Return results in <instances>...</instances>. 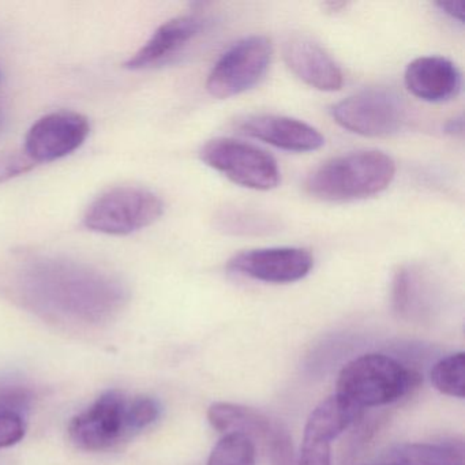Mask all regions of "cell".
<instances>
[{
    "label": "cell",
    "instance_id": "cell-1",
    "mask_svg": "<svg viewBox=\"0 0 465 465\" xmlns=\"http://www.w3.org/2000/svg\"><path fill=\"white\" fill-rule=\"evenodd\" d=\"M24 304L48 320L100 325L126 306L129 291L114 274L64 258H40L18 277Z\"/></svg>",
    "mask_w": 465,
    "mask_h": 465
},
{
    "label": "cell",
    "instance_id": "cell-2",
    "mask_svg": "<svg viewBox=\"0 0 465 465\" xmlns=\"http://www.w3.org/2000/svg\"><path fill=\"white\" fill-rule=\"evenodd\" d=\"M396 164L388 154L361 151L334 157L312 171L306 190L318 200L342 203L372 197L388 189Z\"/></svg>",
    "mask_w": 465,
    "mask_h": 465
},
{
    "label": "cell",
    "instance_id": "cell-3",
    "mask_svg": "<svg viewBox=\"0 0 465 465\" xmlns=\"http://www.w3.org/2000/svg\"><path fill=\"white\" fill-rule=\"evenodd\" d=\"M421 375L383 353L348 361L337 378L336 393L364 410L399 401L420 386Z\"/></svg>",
    "mask_w": 465,
    "mask_h": 465
},
{
    "label": "cell",
    "instance_id": "cell-4",
    "mask_svg": "<svg viewBox=\"0 0 465 465\" xmlns=\"http://www.w3.org/2000/svg\"><path fill=\"white\" fill-rule=\"evenodd\" d=\"M140 434L133 419L132 397L113 389L72 419L69 438L85 451H107Z\"/></svg>",
    "mask_w": 465,
    "mask_h": 465
},
{
    "label": "cell",
    "instance_id": "cell-5",
    "mask_svg": "<svg viewBox=\"0 0 465 465\" xmlns=\"http://www.w3.org/2000/svg\"><path fill=\"white\" fill-rule=\"evenodd\" d=\"M164 203L151 190L137 186L114 187L86 209L84 224L94 232L129 235L162 217Z\"/></svg>",
    "mask_w": 465,
    "mask_h": 465
},
{
    "label": "cell",
    "instance_id": "cell-6",
    "mask_svg": "<svg viewBox=\"0 0 465 465\" xmlns=\"http://www.w3.org/2000/svg\"><path fill=\"white\" fill-rule=\"evenodd\" d=\"M208 167L246 189L268 192L280 183L276 160L257 146L232 138L209 141L200 152Z\"/></svg>",
    "mask_w": 465,
    "mask_h": 465
},
{
    "label": "cell",
    "instance_id": "cell-7",
    "mask_svg": "<svg viewBox=\"0 0 465 465\" xmlns=\"http://www.w3.org/2000/svg\"><path fill=\"white\" fill-rule=\"evenodd\" d=\"M337 124L363 137L396 134L407 121L404 102L396 92L386 88L364 89L331 107Z\"/></svg>",
    "mask_w": 465,
    "mask_h": 465
},
{
    "label": "cell",
    "instance_id": "cell-8",
    "mask_svg": "<svg viewBox=\"0 0 465 465\" xmlns=\"http://www.w3.org/2000/svg\"><path fill=\"white\" fill-rule=\"evenodd\" d=\"M273 47L265 36L239 40L209 73L206 89L216 99H230L254 88L271 66Z\"/></svg>",
    "mask_w": 465,
    "mask_h": 465
},
{
    "label": "cell",
    "instance_id": "cell-9",
    "mask_svg": "<svg viewBox=\"0 0 465 465\" xmlns=\"http://www.w3.org/2000/svg\"><path fill=\"white\" fill-rule=\"evenodd\" d=\"M91 133L88 119L72 111H59L43 116L29 130L25 154L36 163L64 159L77 151Z\"/></svg>",
    "mask_w": 465,
    "mask_h": 465
},
{
    "label": "cell",
    "instance_id": "cell-10",
    "mask_svg": "<svg viewBox=\"0 0 465 465\" xmlns=\"http://www.w3.org/2000/svg\"><path fill=\"white\" fill-rule=\"evenodd\" d=\"M314 258L301 247H269L239 252L228 261V271L258 282L290 284L304 279Z\"/></svg>",
    "mask_w": 465,
    "mask_h": 465
},
{
    "label": "cell",
    "instance_id": "cell-11",
    "mask_svg": "<svg viewBox=\"0 0 465 465\" xmlns=\"http://www.w3.org/2000/svg\"><path fill=\"white\" fill-rule=\"evenodd\" d=\"M238 130L242 134L296 153L318 151L325 143V138L317 129L288 116H247L239 122Z\"/></svg>",
    "mask_w": 465,
    "mask_h": 465
},
{
    "label": "cell",
    "instance_id": "cell-12",
    "mask_svg": "<svg viewBox=\"0 0 465 465\" xmlns=\"http://www.w3.org/2000/svg\"><path fill=\"white\" fill-rule=\"evenodd\" d=\"M205 25V20L197 15H181L167 21L126 62L124 67L129 70H148L167 64L194 42Z\"/></svg>",
    "mask_w": 465,
    "mask_h": 465
},
{
    "label": "cell",
    "instance_id": "cell-13",
    "mask_svg": "<svg viewBox=\"0 0 465 465\" xmlns=\"http://www.w3.org/2000/svg\"><path fill=\"white\" fill-rule=\"evenodd\" d=\"M282 54L288 69L306 85L322 92L341 89L344 84L341 69L317 43L307 37H291Z\"/></svg>",
    "mask_w": 465,
    "mask_h": 465
},
{
    "label": "cell",
    "instance_id": "cell-14",
    "mask_svg": "<svg viewBox=\"0 0 465 465\" xmlns=\"http://www.w3.org/2000/svg\"><path fill=\"white\" fill-rule=\"evenodd\" d=\"M404 83L423 102L445 103L459 96L462 81L453 62L442 56H421L408 64Z\"/></svg>",
    "mask_w": 465,
    "mask_h": 465
},
{
    "label": "cell",
    "instance_id": "cell-15",
    "mask_svg": "<svg viewBox=\"0 0 465 465\" xmlns=\"http://www.w3.org/2000/svg\"><path fill=\"white\" fill-rule=\"evenodd\" d=\"M208 420L223 434H242L252 440L269 443L279 424H273L265 413L233 402H213L208 410Z\"/></svg>",
    "mask_w": 465,
    "mask_h": 465
},
{
    "label": "cell",
    "instance_id": "cell-16",
    "mask_svg": "<svg viewBox=\"0 0 465 465\" xmlns=\"http://www.w3.org/2000/svg\"><path fill=\"white\" fill-rule=\"evenodd\" d=\"M363 410L353 405L339 394H331L321 401L310 413L304 426L303 437L320 440H336L351 424L361 418Z\"/></svg>",
    "mask_w": 465,
    "mask_h": 465
},
{
    "label": "cell",
    "instance_id": "cell-17",
    "mask_svg": "<svg viewBox=\"0 0 465 465\" xmlns=\"http://www.w3.org/2000/svg\"><path fill=\"white\" fill-rule=\"evenodd\" d=\"M382 461L396 465H464V445L460 440L402 443L389 449Z\"/></svg>",
    "mask_w": 465,
    "mask_h": 465
},
{
    "label": "cell",
    "instance_id": "cell-18",
    "mask_svg": "<svg viewBox=\"0 0 465 465\" xmlns=\"http://www.w3.org/2000/svg\"><path fill=\"white\" fill-rule=\"evenodd\" d=\"M424 276L413 266H401L396 272L391 284V304L400 315L410 314L424 292Z\"/></svg>",
    "mask_w": 465,
    "mask_h": 465
},
{
    "label": "cell",
    "instance_id": "cell-19",
    "mask_svg": "<svg viewBox=\"0 0 465 465\" xmlns=\"http://www.w3.org/2000/svg\"><path fill=\"white\" fill-rule=\"evenodd\" d=\"M431 382L438 391L446 396L464 399L465 396V355L451 353L440 359L431 370Z\"/></svg>",
    "mask_w": 465,
    "mask_h": 465
},
{
    "label": "cell",
    "instance_id": "cell-20",
    "mask_svg": "<svg viewBox=\"0 0 465 465\" xmlns=\"http://www.w3.org/2000/svg\"><path fill=\"white\" fill-rule=\"evenodd\" d=\"M206 465H257L255 442L246 435H224L214 446Z\"/></svg>",
    "mask_w": 465,
    "mask_h": 465
},
{
    "label": "cell",
    "instance_id": "cell-21",
    "mask_svg": "<svg viewBox=\"0 0 465 465\" xmlns=\"http://www.w3.org/2000/svg\"><path fill=\"white\" fill-rule=\"evenodd\" d=\"M35 401V393L23 385L0 386V412L15 413L23 416L28 412Z\"/></svg>",
    "mask_w": 465,
    "mask_h": 465
},
{
    "label": "cell",
    "instance_id": "cell-22",
    "mask_svg": "<svg viewBox=\"0 0 465 465\" xmlns=\"http://www.w3.org/2000/svg\"><path fill=\"white\" fill-rule=\"evenodd\" d=\"M298 465H331V442L303 437Z\"/></svg>",
    "mask_w": 465,
    "mask_h": 465
},
{
    "label": "cell",
    "instance_id": "cell-23",
    "mask_svg": "<svg viewBox=\"0 0 465 465\" xmlns=\"http://www.w3.org/2000/svg\"><path fill=\"white\" fill-rule=\"evenodd\" d=\"M26 426L23 416L0 412V449L10 448L25 437Z\"/></svg>",
    "mask_w": 465,
    "mask_h": 465
},
{
    "label": "cell",
    "instance_id": "cell-24",
    "mask_svg": "<svg viewBox=\"0 0 465 465\" xmlns=\"http://www.w3.org/2000/svg\"><path fill=\"white\" fill-rule=\"evenodd\" d=\"M35 163L23 153L6 154L0 157V182H6L15 176L23 175L35 167Z\"/></svg>",
    "mask_w": 465,
    "mask_h": 465
},
{
    "label": "cell",
    "instance_id": "cell-25",
    "mask_svg": "<svg viewBox=\"0 0 465 465\" xmlns=\"http://www.w3.org/2000/svg\"><path fill=\"white\" fill-rule=\"evenodd\" d=\"M435 6L440 10V13L448 15L451 20L459 21L460 24H462V21H464L462 2H440V4L435 5Z\"/></svg>",
    "mask_w": 465,
    "mask_h": 465
},
{
    "label": "cell",
    "instance_id": "cell-26",
    "mask_svg": "<svg viewBox=\"0 0 465 465\" xmlns=\"http://www.w3.org/2000/svg\"><path fill=\"white\" fill-rule=\"evenodd\" d=\"M462 130H464V121H462V116H457V118L450 119V121L445 124L446 134L453 135V137L462 135Z\"/></svg>",
    "mask_w": 465,
    "mask_h": 465
},
{
    "label": "cell",
    "instance_id": "cell-27",
    "mask_svg": "<svg viewBox=\"0 0 465 465\" xmlns=\"http://www.w3.org/2000/svg\"><path fill=\"white\" fill-rule=\"evenodd\" d=\"M370 465H396V464H393V462L380 461V462H375V464H370Z\"/></svg>",
    "mask_w": 465,
    "mask_h": 465
},
{
    "label": "cell",
    "instance_id": "cell-28",
    "mask_svg": "<svg viewBox=\"0 0 465 465\" xmlns=\"http://www.w3.org/2000/svg\"><path fill=\"white\" fill-rule=\"evenodd\" d=\"M2 126H4V115L0 114V130H2Z\"/></svg>",
    "mask_w": 465,
    "mask_h": 465
},
{
    "label": "cell",
    "instance_id": "cell-29",
    "mask_svg": "<svg viewBox=\"0 0 465 465\" xmlns=\"http://www.w3.org/2000/svg\"><path fill=\"white\" fill-rule=\"evenodd\" d=\"M0 465H2V462H0Z\"/></svg>",
    "mask_w": 465,
    "mask_h": 465
}]
</instances>
